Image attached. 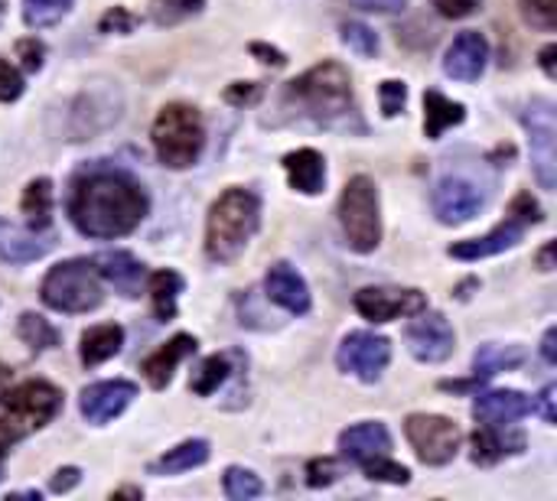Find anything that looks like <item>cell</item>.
<instances>
[{
    "label": "cell",
    "mask_w": 557,
    "mask_h": 501,
    "mask_svg": "<svg viewBox=\"0 0 557 501\" xmlns=\"http://www.w3.org/2000/svg\"><path fill=\"white\" fill-rule=\"evenodd\" d=\"M539 267H542V271H552V267H555V241H548V245L542 248V254H539Z\"/></svg>",
    "instance_id": "51"
},
{
    "label": "cell",
    "mask_w": 557,
    "mask_h": 501,
    "mask_svg": "<svg viewBox=\"0 0 557 501\" xmlns=\"http://www.w3.org/2000/svg\"><path fill=\"white\" fill-rule=\"evenodd\" d=\"M522 362H525V349H519V346H480L473 355V378L486 381L499 372L519 368Z\"/></svg>",
    "instance_id": "30"
},
{
    "label": "cell",
    "mask_w": 557,
    "mask_h": 501,
    "mask_svg": "<svg viewBox=\"0 0 557 501\" xmlns=\"http://www.w3.org/2000/svg\"><path fill=\"white\" fill-rule=\"evenodd\" d=\"M150 209L144 186L111 166H91L75 176L69 192V218L85 238L131 235Z\"/></svg>",
    "instance_id": "1"
},
{
    "label": "cell",
    "mask_w": 557,
    "mask_h": 501,
    "mask_svg": "<svg viewBox=\"0 0 557 501\" xmlns=\"http://www.w3.org/2000/svg\"><path fill=\"white\" fill-rule=\"evenodd\" d=\"M95 271L101 280H108L117 293L124 297H137L140 293V284H144V264L127 254V251H104L98 254L95 261Z\"/></svg>",
    "instance_id": "21"
},
{
    "label": "cell",
    "mask_w": 557,
    "mask_h": 501,
    "mask_svg": "<svg viewBox=\"0 0 557 501\" xmlns=\"http://www.w3.org/2000/svg\"><path fill=\"white\" fill-rule=\"evenodd\" d=\"M405 437L424 466H447L460 453V427L441 414H411L405 421Z\"/></svg>",
    "instance_id": "9"
},
{
    "label": "cell",
    "mask_w": 557,
    "mask_h": 501,
    "mask_svg": "<svg viewBox=\"0 0 557 501\" xmlns=\"http://www.w3.org/2000/svg\"><path fill=\"white\" fill-rule=\"evenodd\" d=\"M245 365V359L238 355V352H222V355H209L196 372H193V378H189V388H193V394H199V398H212L238 368Z\"/></svg>",
    "instance_id": "25"
},
{
    "label": "cell",
    "mask_w": 557,
    "mask_h": 501,
    "mask_svg": "<svg viewBox=\"0 0 557 501\" xmlns=\"http://www.w3.org/2000/svg\"><path fill=\"white\" fill-rule=\"evenodd\" d=\"M147 293H150V306H153V316L160 323H170L176 316V300L183 293V277L176 271H157L150 274L147 280Z\"/></svg>",
    "instance_id": "29"
},
{
    "label": "cell",
    "mask_w": 557,
    "mask_h": 501,
    "mask_svg": "<svg viewBox=\"0 0 557 501\" xmlns=\"http://www.w3.org/2000/svg\"><path fill=\"white\" fill-rule=\"evenodd\" d=\"M225 98H228L232 104H255V101L261 98V85H255V82H235V85L225 91Z\"/></svg>",
    "instance_id": "44"
},
{
    "label": "cell",
    "mask_w": 557,
    "mask_h": 501,
    "mask_svg": "<svg viewBox=\"0 0 557 501\" xmlns=\"http://www.w3.org/2000/svg\"><path fill=\"white\" fill-rule=\"evenodd\" d=\"M349 3H356L362 10H379V13H395L405 7V0H349Z\"/></svg>",
    "instance_id": "46"
},
{
    "label": "cell",
    "mask_w": 557,
    "mask_h": 501,
    "mask_svg": "<svg viewBox=\"0 0 557 501\" xmlns=\"http://www.w3.org/2000/svg\"><path fill=\"white\" fill-rule=\"evenodd\" d=\"M486 62H490V42L476 29L460 33L444 52V72L457 82H476L486 72Z\"/></svg>",
    "instance_id": "17"
},
{
    "label": "cell",
    "mask_w": 557,
    "mask_h": 501,
    "mask_svg": "<svg viewBox=\"0 0 557 501\" xmlns=\"http://www.w3.org/2000/svg\"><path fill=\"white\" fill-rule=\"evenodd\" d=\"M251 52H255V55H264L261 62H268V65H284V62H287L281 49H274V46H264V42H251Z\"/></svg>",
    "instance_id": "47"
},
{
    "label": "cell",
    "mask_w": 557,
    "mask_h": 501,
    "mask_svg": "<svg viewBox=\"0 0 557 501\" xmlns=\"http://www.w3.org/2000/svg\"><path fill=\"white\" fill-rule=\"evenodd\" d=\"M124 346V329L114 326V323H101V326H91L82 333V346H78V355L88 368L114 359Z\"/></svg>",
    "instance_id": "27"
},
{
    "label": "cell",
    "mask_w": 557,
    "mask_h": 501,
    "mask_svg": "<svg viewBox=\"0 0 557 501\" xmlns=\"http://www.w3.org/2000/svg\"><path fill=\"white\" fill-rule=\"evenodd\" d=\"M75 0H23V23L29 29H46L55 26Z\"/></svg>",
    "instance_id": "32"
},
{
    "label": "cell",
    "mask_w": 557,
    "mask_h": 501,
    "mask_svg": "<svg viewBox=\"0 0 557 501\" xmlns=\"http://www.w3.org/2000/svg\"><path fill=\"white\" fill-rule=\"evenodd\" d=\"M535 408H542V417H545V424H555V385H548L545 391H542V398H539V404Z\"/></svg>",
    "instance_id": "48"
},
{
    "label": "cell",
    "mask_w": 557,
    "mask_h": 501,
    "mask_svg": "<svg viewBox=\"0 0 557 501\" xmlns=\"http://www.w3.org/2000/svg\"><path fill=\"white\" fill-rule=\"evenodd\" d=\"M202 463H209V443L206 440H186V443L166 450L160 460H153L147 466V473L150 476H180V473H189Z\"/></svg>",
    "instance_id": "28"
},
{
    "label": "cell",
    "mask_w": 557,
    "mask_h": 501,
    "mask_svg": "<svg viewBox=\"0 0 557 501\" xmlns=\"http://www.w3.org/2000/svg\"><path fill=\"white\" fill-rule=\"evenodd\" d=\"M532 411H535V401L525 398L522 391H490V394H476L473 401V417L483 427H512Z\"/></svg>",
    "instance_id": "19"
},
{
    "label": "cell",
    "mask_w": 557,
    "mask_h": 501,
    "mask_svg": "<svg viewBox=\"0 0 557 501\" xmlns=\"http://www.w3.org/2000/svg\"><path fill=\"white\" fill-rule=\"evenodd\" d=\"M134 23H137V20H134L124 7H111V10L101 16L98 29H101V33H131Z\"/></svg>",
    "instance_id": "42"
},
{
    "label": "cell",
    "mask_w": 557,
    "mask_h": 501,
    "mask_svg": "<svg viewBox=\"0 0 557 501\" xmlns=\"http://www.w3.org/2000/svg\"><path fill=\"white\" fill-rule=\"evenodd\" d=\"M39 297L55 313H88L101 306V277L91 261L72 258L42 277Z\"/></svg>",
    "instance_id": "6"
},
{
    "label": "cell",
    "mask_w": 557,
    "mask_h": 501,
    "mask_svg": "<svg viewBox=\"0 0 557 501\" xmlns=\"http://www.w3.org/2000/svg\"><path fill=\"white\" fill-rule=\"evenodd\" d=\"M525 453V437L509 430V427H480L473 434V463L476 466H493L506 456Z\"/></svg>",
    "instance_id": "23"
},
{
    "label": "cell",
    "mask_w": 557,
    "mask_h": 501,
    "mask_svg": "<svg viewBox=\"0 0 557 501\" xmlns=\"http://www.w3.org/2000/svg\"><path fill=\"white\" fill-rule=\"evenodd\" d=\"M264 290H268V300L277 303L281 310H287L294 316L310 313V287L294 264H287V261L274 264L264 277Z\"/></svg>",
    "instance_id": "18"
},
{
    "label": "cell",
    "mask_w": 557,
    "mask_h": 501,
    "mask_svg": "<svg viewBox=\"0 0 557 501\" xmlns=\"http://www.w3.org/2000/svg\"><path fill=\"white\" fill-rule=\"evenodd\" d=\"M339 476H343V466H339L336 460H330V456H323V460H313V463L307 466V486H310V489L333 486Z\"/></svg>",
    "instance_id": "39"
},
{
    "label": "cell",
    "mask_w": 557,
    "mask_h": 501,
    "mask_svg": "<svg viewBox=\"0 0 557 501\" xmlns=\"http://www.w3.org/2000/svg\"><path fill=\"white\" fill-rule=\"evenodd\" d=\"M522 13L532 26L539 29H555L557 26V0H519Z\"/></svg>",
    "instance_id": "37"
},
{
    "label": "cell",
    "mask_w": 557,
    "mask_h": 501,
    "mask_svg": "<svg viewBox=\"0 0 557 501\" xmlns=\"http://www.w3.org/2000/svg\"><path fill=\"white\" fill-rule=\"evenodd\" d=\"M62 411V391L49 381H23L0 398V460L3 453L42 430Z\"/></svg>",
    "instance_id": "4"
},
{
    "label": "cell",
    "mask_w": 557,
    "mask_h": 501,
    "mask_svg": "<svg viewBox=\"0 0 557 501\" xmlns=\"http://www.w3.org/2000/svg\"><path fill=\"white\" fill-rule=\"evenodd\" d=\"M16 333H20V339H23L29 349H36V352L59 346V333H55L42 316H36V313H23V316H20Z\"/></svg>",
    "instance_id": "33"
},
{
    "label": "cell",
    "mask_w": 557,
    "mask_h": 501,
    "mask_svg": "<svg viewBox=\"0 0 557 501\" xmlns=\"http://www.w3.org/2000/svg\"><path fill=\"white\" fill-rule=\"evenodd\" d=\"M82 483V473L75 469V466H65V469H59L55 476H52V483H49V489L55 492V496H62V492H69V489H75Z\"/></svg>",
    "instance_id": "45"
},
{
    "label": "cell",
    "mask_w": 557,
    "mask_h": 501,
    "mask_svg": "<svg viewBox=\"0 0 557 501\" xmlns=\"http://www.w3.org/2000/svg\"><path fill=\"white\" fill-rule=\"evenodd\" d=\"M339 453L356 463L359 469L379 463V460H388L392 456V434L385 424L379 421H369V424H356L349 430L339 434Z\"/></svg>",
    "instance_id": "15"
},
{
    "label": "cell",
    "mask_w": 557,
    "mask_h": 501,
    "mask_svg": "<svg viewBox=\"0 0 557 501\" xmlns=\"http://www.w3.org/2000/svg\"><path fill=\"white\" fill-rule=\"evenodd\" d=\"M339 225L346 235V245L356 254H369L382 241V209H379V189L369 176H352L339 196Z\"/></svg>",
    "instance_id": "7"
},
{
    "label": "cell",
    "mask_w": 557,
    "mask_h": 501,
    "mask_svg": "<svg viewBox=\"0 0 557 501\" xmlns=\"http://www.w3.org/2000/svg\"><path fill=\"white\" fill-rule=\"evenodd\" d=\"M196 346H199V342H196L193 336L180 333V336H173L170 342H163L157 352H150V355L140 362V372H144L147 385L157 388V391H163V388L170 385L176 365H180L183 359H189V355L196 352Z\"/></svg>",
    "instance_id": "20"
},
{
    "label": "cell",
    "mask_w": 557,
    "mask_h": 501,
    "mask_svg": "<svg viewBox=\"0 0 557 501\" xmlns=\"http://www.w3.org/2000/svg\"><path fill=\"white\" fill-rule=\"evenodd\" d=\"M20 209H23L26 225H29L33 231H46L49 222H52V183H49L46 176L33 179V183L23 189Z\"/></svg>",
    "instance_id": "31"
},
{
    "label": "cell",
    "mask_w": 557,
    "mask_h": 501,
    "mask_svg": "<svg viewBox=\"0 0 557 501\" xmlns=\"http://www.w3.org/2000/svg\"><path fill=\"white\" fill-rule=\"evenodd\" d=\"M529 231V218H522L519 212H509L503 225H496L490 235L483 238H473V241H457L450 245V258L457 261H483V258H493V254H503L509 248H516Z\"/></svg>",
    "instance_id": "16"
},
{
    "label": "cell",
    "mask_w": 557,
    "mask_h": 501,
    "mask_svg": "<svg viewBox=\"0 0 557 501\" xmlns=\"http://www.w3.org/2000/svg\"><path fill=\"white\" fill-rule=\"evenodd\" d=\"M261 225V199L251 189H225L206 222V258L212 264L235 261Z\"/></svg>",
    "instance_id": "2"
},
{
    "label": "cell",
    "mask_w": 557,
    "mask_h": 501,
    "mask_svg": "<svg viewBox=\"0 0 557 501\" xmlns=\"http://www.w3.org/2000/svg\"><path fill=\"white\" fill-rule=\"evenodd\" d=\"M467 121V108L460 101H450L447 95H441L437 88H428L424 91V134L431 140L444 137L450 127L463 124Z\"/></svg>",
    "instance_id": "26"
},
{
    "label": "cell",
    "mask_w": 557,
    "mask_h": 501,
    "mask_svg": "<svg viewBox=\"0 0 557 501\" xmlns=\"http://www.w3.org/2000/svg\"><path fill=\"white\" fill-rule=\"evenodd\" d=\"M352 303L372 323H392L401 316H414L428 306L421 290H398V287H362Z\"/></svg>",
    "instance_id": "12"
},
{
    "label": "cell",
    "mask_w": 557,
    "mask_h": 501,
    "mask_svg": "<svg viewBox=\"0 0 557 501\" xmlns=\"http://www.w3.org/2000/svg\"><path fill=\"white\" fill-rule=\"evenodd\" d=\"M23 75L7 62V59H0V101H16L20 95H23Z\"/></svg>",
    "instance_id": "41"
},
{
    "label": "cell",
    "mask_w": 557,
    "mask_h": 501,
    "mask_svg": "<svg viewBox=\"0 0 557 501\" xmlns=\"http://www.w3.org/2000/svg\"><path fill=\"white\" fill-rule=\"evenodd\" d=\"M137 398V385L131 381H98V385H88L78 398V411L88 424L95 427H104L108 421H114L117 414H124V408Z\"/></svg>",
    "instance_id": "14"
},
{
    "label": "cell",
    "mask_w": 557,
    "mask_h": 501,
    "mask_svg": "<svg viewBox=\"0 0 557 501\" xmlns=\"http://www.w3.org/2000/svg\"><path fill=\"white\" fill-rule=\"evenodd\" d=\"M379 98H382V114H385V117H398V114L405 111V101H408V85L388 78V82H382Z\"/></svg>",
    "instance_id": "38"
},
{
    "label": "cell",
    "mask_w": 557,
    "mask_h": 501,
    "mask_svg": "<svg viewBox=\"0 0 557 501\" xmlns=\"http://www.w3.org/2000/svg\"><path fill=\"white\" fill-rule=\"evenodd\" d=\"M153 150L157 160L170 170H189L202 147H206V124L202 114L193 104H166L160 108L157 121H153Z\"/></svg>",
    "instance_id": "5"
},
{
    "label": "cell",
    "mask_w": 557,
    "mask_h": 501,
    "mask_svg": "<svg viewBox=\"0 0 557 501\" xmlns=\"http://www.w3.org/2000/svg\"><path fill=\"white\" fill-rule=\"evenodd\" d=\"M117 496H127V499H140V489H117V492H114V499H117Z\"/></svg>",
    "instance_id": "53"
},
{
    "label": "cell",
    "mask_w": 557,
    "mask_h": 501,
    "mask_svg": "<svg viewBox=\"0 0 557 501\" xmlns=\"http://www.w3.org/2000/svg\"><path fill=\"white\" fill-rule=\"evenodd\" d=\"M555 55H557V46H545V49H542V68H545V75H548V78H555L557 75Z\"/></svg>",
    "instance_id": "50"
},
{
    "label": "cell",
    "mask_w": 557,
    "mask_h": 501,
    "mask_svg": "<svg viewBox=\"0 0 557 501\" xmlns=\"http://www.w3.org/2000/svg\"><path fill=\"white\" fill-rule=\"evenodd\" d=\"M52 241L42 231L33 228H20L7 218H0V258L10 264H29L39 261L42 254H49Z\"/></svg>",
    "instance_id": "22"
},
{
    "label": "cell",
    "mask_w": 557,
    "mask_h": 501,
    "mask_svg": "<svg viewBox=\"0 0 557 501\" xmlns=\"http://www.w3.org/2000/svg\"><path fill=\"white\" fill-rule=\"evenodd\" d=\"M525 130H529V147H532V170L542 183V189L557 186V111L555 101L548 98H532L519 111Z\"/></svg>",
    "instance_id": "8"
},
{
    "label": "cell",
    "mask_w": 557,
    "mask_h": 501,
    "mask_svg": "<svg viewBox=\"0 0 557 501\" xmlns=\"http://www.w3.org/2000/svg\"><path fill=\"white\" fill-rule=\"evenodd\" d=\"M418 320L408 323L405 329V342H408V352L418 359V362H428V365H437V362H447L457 349V336H454V326L447 323L444 313H431L428 306L421 313H414Z\"/></svg>",
    "instance_id": "11"
},
{
    "label": "cell",
    "mask_w": 557,
    "mask_h": 501,
    "mask_svg": "<svg viewBox=\"0 0 557 501\" xmlns=\"http://www.w3.org/2000/svg\"><path fill=\"white\" fill-rule=\"evenodd\" d=\"M431 3L437 7L441 16H447V20H463V16H470V13H476L483 0H431Z\"/></svg>",
    "instance_id": "43"
},
{
    "label": "cell",
    "mask_w": 557,
    "mask_h": 501,
    "mask_svg": "<svg viewBox=\"0 0 557 501\" xmlns=\"http://www.w3.org/2000/svg\"><path fill=\"white\" fill-rule=\"evenodd\" d=\"M557 329H548V333H545V339H542V355H545V362H548V365H555L557 362Z\"/></svg>",
    "instance_id": "49"
},
{
    "label": "cell",
    "mask_w": 557,
    "mask_h": 501,
    "mask_svg": "<svg viewBox=\"0 0 557 501\" xmlns=\"http://www.w3.org/2000/svg\"><path fill=\"white\" fill-rule=\"evenodd\" d=\"M7 388H10V372L0 365V398H3V391H7Z\"/></svg>",
    "instance_id": "52"
},
{
    "label": "cell",
    "mask_w": 557,
    "mask_h": 501,
    "mask_svg": "<svg viewBox=\"0 0 557 501\" xmlns=\"http://www.w3.org/2000/svg\"><path fill=\"white\" fill-rule=\"evenodd\" d=\"M388 362H392V342L369 329L349 333L336 352V365L366 385H375L382 378V372L388 368Z\"/></svg>",
    "instance_id": "10"
},
{
    "label": "cell",
    "mask_w": 557,
    "mask_h": 501,
    "mask_svg": "<svg viewBox=\"0 0 557 501\" xmlns=\"http://www.w3.org/2000/svg\"><path fill=\"white\" fill-rule=\"evenodd\" d=\"M339 33H343V42H346L352 52H359V55H366V59H372V55L379 52V36H375V29H369L366 23L349 20V23L339 26Z\"/></svg>",
    "instance_id": "36"
},
{
    "label": "cell",
    "mask_w": 557,
    "mask_h": 501,
    "mask_svg": "<svg viewBox=\"0 0 557 501\" xmlns=\"http://www.w3.org/2000/svg\"><path fill=\"white\" fill-rule=\"evenodd\" d=\"M284 101L300 108V114L317 124H346L352 117V78L339 62H320L300 78H294L284 91Z\"/></svg>",
    "instance_id": "3"
},
{
    "label": "cell",
    "mask_w": 557,
    "mask_h": 501,
    "mask_svg": "<svg viewBox=\"0 0 557 501\" xmlns=\"http://www.w3.org/2000/svg\"><path fill=\"white\" fill-rule=\"evenodd\" d=\"M261 492H264V486H261V479L251 469H242V466L225 469V496L232 501L258 499Z\"/></svg>",
    "instance_id": "35"
},
{
    "label": "cell",
    "mask_w": 557,
    "mask_h": 501,
    "mask_svg": "<svg viewBox=\"0 0 557 501\" xmlns=\"http://www.w3.org/2000/svg\"><path fill=\"white\" fill-rule=\"evenodd\" d=\"M284 170H287V179L297 192L304 196H317L323 192L326 186V163L317 150L304 147V150H294L284 156Z\"/></svg>",
    "instance_id": "24"
},
{
    "label": "cell",
    "mask_w": 557,
    "mask_h": 501,
    "mask_svg": "<svg viewBox=\"0 0 557 501\" xmlns=\"http://www.w3.org/2000/svg\"><path fill=\"white\" fill-rule=\"evenodd\" d=\"M16 55H20V62H23V68H26V72H39V68H42L46 46H42L36 36H26V39H20V42H16Z\"/></svg>",
    "instance_id": "40"
},
{
    "label": "cell",
    "mask_w": 557,
    "mask_h": 501,
    "mask_svg": "<svg viewBox=\"0 0 557 501\" xmlns=\"http://www.w3.org/2000/svg\"><path fill=\"white\" fill-rule=\"evenodd\" d=\"M206 0H150V20L160 26L183 23L186 16H196Z\"/></svg>",
    "instance_id": "34"
},
{
    "label": "cell",
    "mask_w": 557,
    "mask_h": 501,
    "mask_svg": "<svg viewBox=\"0 0 557 501\" xmlns=\"http://www.w3.org/2000/svg\"><path fill=\"white\" fill-rule=\"evenodd\" d=\"M486 205V196L480 192L476 183L463 179V176H444L434 186V215L444 225H463L470 218H476Z\"/></svg>",
    "instance_id": "13"
}]
</instances>
